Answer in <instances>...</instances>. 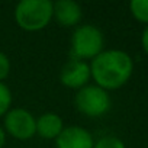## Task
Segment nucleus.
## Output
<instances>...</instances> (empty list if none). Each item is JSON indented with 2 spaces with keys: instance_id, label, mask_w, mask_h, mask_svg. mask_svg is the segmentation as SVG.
Returning a JSON list of instances; mask_svg holds the SVG:
<instances>
[{
  "instance_id": "1",
  "label": "nucleus",
  "mask_w": 148,
  "mask_h": 148,
  "mask_svg": "<svg viewBox=\"0 0 148 148\" xmlns=\"http://www.w3.org/2000/svg\"><path fill=\"white\" fill-rule=\"evenodd\" d=\"M90 73L96 86L106 92L116 90L129 82L134 73V61L122 49H103L92 60Z\"/></svg>"
},
{
  "instance_id": "2",
  "label": "nucleus",
  "mask_w": 148,
  "mask_h": 148,
  "mask_svg": "<svg viewBox=\"0 0 148 148\" xmlns=\"http://www.w3.org/2000/svg\"><path fill=\"white\" fill-rule=\"evenodd\" d=\"M52 19V2L49 0H22L15 8V21L19 28L36 32L48 26Z\"/></svg>"
},
{
  "instance_id": "3",
  "label": "nucleus",
  "mask_w": 148,
  "mask_h": 148,
  "mask_svg": "<svg viewBox=\"0 0 148 148\" xmlns=\"http://www.w3.org/2000/svg\"><path fill=\"white\" fill-rule=\"evenodd\" d=\"M105 36L103 32L95 25H80L71 35L70 55L74 60H93L103 52Z\"/></svg>"
},
{
  "instance_id": "4",
  "label": "nucleus",
  "mask_w": 148,
  "mask_h": 148,
  "mask_svg": "<svg viewBox=\"0 0 148 148\" xmlns=\"http://www.w3.org/2000/svg\"><path fill=\"white\" fill-rule=\"evenodd\" d=\"M112 99L109 92L96 86L87 84L83 89L77 90L74 96V106L76 109L89 118H100L106 115L110 109Z\"/></svg>"
},
{
  "instance_id": "5",
  "label": "nucleus",
  "mask_w": 148,
  "mask_h": 148,
  "mask_svg": "<svg viewBox=\"0 0 148 148\" xmlns=\"http://www.w3.org/2000/svg\"><path fill=\"white\" fill-rule=\"evenodd\" d=\"M3 129L15 139L28 141L34 135H36V119L29 110L22 108H15L5 115Z\"/></svg>"
},
{
  "instance_id": "6",
  "label": "nucleus",
  "mask_w": 148,
  "mask_h": 148,
  "mask_svg": "<svg viewBox=\"0 0 148 148\" xmlns=\"http://www.w3.org/2000/svg\"><path fill=\"white\" fill-rule=\"evenodd\" d=\"M92 79L90 64L87 61L70 58L60 70V82L62 86L74 90H80L89 84Z\"/></svg>"
},
{
  "instance_id": "7",
  "label": "nucleus",
  "mask_w": 148,
  "mask_h": 148,
  "mask_svg": "<svg viewBox=\"0 0 148 148\" xmlns=\"http://www.w3.org/2000/svg\"><path fill=\"white\" fill-rule=\"evenodd\" d=\"M57 148H93L95 139L92 134L79 125L64 126L62 132L55 139Z\"/></svg>"
},
{
  "instance_id": "8",
  "label": "nucleus",
  "mask_w": 148,
  "mask_h": 148,
  "mask_svg": "<svg viewBox=\"0 0 148 148\" xmlns=\"http://www.w3.org/2000/svg\"><path fill=\"white\" fill-rule=\"evenodd\" d=\"M52 18L64 28L77 26L83 18L82 6L74 0H58L52 3Z\"/></svg>"
},
{
  "instance_id": "9",
  "label": "nucleus",
  "mask_w": 148,
  "mask_h": 148,
  "mask_svg": "<svg viewBox=\"0 0 148 148\" xmlns=\"http://www.w3.org/2000/svg\"><path fill=\"white\" fill-rule=\"evenodd\" d=\"M62 129L64 122L54 112H45L36 119V134L44 139H57Z\"/></svg>"
},
{
  "instance_id": "10",
  "label": "nucleus",
  "mask_w": 148,
  "mask_h": 148,
  "mask_svg": "<svg viewBox=\"0 0 148 148\" xmlns=\"http://www.w3.org/2000/svg\"><path fill=\"white\" fill-rule=\"evenodd\" d=\"M131 15L141 23L148 26V0H132L129 3Z\"/></svg>"
},
{
  "instance_id": "11",
  "label": "nucleus",
  "mask_w": 148,
  "mask_h": 148,
  "mask_svg": "<svg viewBox=\"0 0 148 148\" xmlns=\"http://www.w3.org/2000/svg\"><path fill=\"white\" fill-rule=\"evenodd\" d=\"M10 105H12V92L5 83H0V118L5 116L10 110Z\"/></svg>"
},
{
  "instance_id": "12",
  "label": "nucleus",
  "mask_w": 148,
  "mask_h": 148,
  "mask_svg": "<svg viewBox=\"0 0 148 148\" xmlns=\"http://www.w3.org/2000/svg\"><path fill=\"white\" fill-rule=\"evenodd\" d=\"M93 148H126L123 141L119 139L118 136L113 135H106L102 136L100 139H97L93 145Z\"/></svg>"
},
{
  "instance_id": "13",
  "label": "nucleus",
  "mask_w": 148,
  "mask_h": 148,
  "mask_svg": "<svg viewBox=\"0 0 148 148\" xmlns=\"http://www.w3.org/2000/svg\"><path fill=\"white\" fill-rule=\"evenodd\" d=\"M10 74V60L9 57L0 51V83H3V80L8 79Z\"/></svg>"
},
{
  "instance_id": "14",
  "label": "nucleus",
  "mask_w": 148,
  "mask_h": 148,
  "mask_svg": "<svg viewBox=\"0 0 148 148\" xmlns=\"http://www.w3.org/2000/svg\"><path fill=\"white\" fill-rule=\"evenodd\" d=\"M141 45H142L144 52L148 55V26L144 29V32H142V35H141Z\"/></svg>"
},
{
  "instance_id": "15",
  "label": "nucleus",
  "mask_w": 148,
  "mask_h": 148,
  "mask_svg": "<svg viewBox=\"0 0 148 148\" xmlns=\"http://www.w3.org/2000/svg\"><path fill=\"white\" fill-rule=\"evenodd\" d=\"M5 142H6V132L2 126H0V148L5 145Z\"/></svg>"
}]
</instances>
